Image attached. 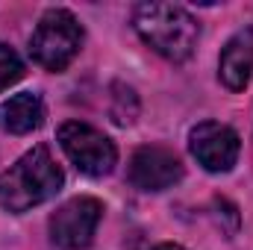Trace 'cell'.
I'll use <instances>...</instances> for the list:
<instances>
[{
	"label": "cell",
	"mask_w": 253,
	"mask_h": 250,
	"mask_svg": "<svg viewBox=\"0 0 253 250\" xmlns=\"http://www.w3.org/2000/svg\"><path fill=\"white\" fill-rule=\"evenodd\" d=\"M83 27L68 9H47L30 36V56L44 71H65L83 47Z\"/></svg>",
	"instance_id": "3"
},
{
	"label": "cell",
	"mask_w": 253,
	"mask_h": 250,
	"mask_svg": "<svg viewBox=\"0 0 253 250\" xmlns=\"http://www.w3.org/2000/svg\"><path fill=\"white\" fill-rule=\"evenodd\" d=\"M153 250H186V248H183V245H171V242H168V245H159V248H153Z\"/></svg>",
	"instance_id": "12"
},
{
	"label": "cell",
	"mask_w": 253,
	"mask_h": 250,
	"mask_svg": "<svg viewBox=\"0 0 253 250\" xmlns=\"http://www.w3.org/2000/svg\"><path fill=\"white\" fill-rule=\"evenodd\" d=\"M65 186V174L44 144L27 150L15 165L0 174V206L12 215L30 212L44 200L56 197Z\"/></svg>",
	"instance_id": "1"
},
{
	"label": "cell",
	"mask_w": 253,
	"mask_h": 250,
	"mask_svg": "<svg viewBox=\"0 0 253 250\" xmlns=\"http://www.w3.org/2000/svg\"><path fill=\"white\" fill-rule=\"evenodd\" d=\"M218 77L230 91H245L253 77V30L236 33L218 59Z\"/></svg>",
	"instance_id": "8"
},
{
	"label": "cell",
	"mask_w": 253,
	"mask_h": 250,
	"mask_svg": "<svg viewBox=\"0 0 253 250\" xmlns=\"http://www.w3.org/2000/svg\"><path fill=\"white\" fill-rule=\"evenodd\" d=\"M56 138L62 144L65 156L77 165V171H83L88 177L112 174V168L118 162V147L100 129H94L91 124H83V121H65Z\"/></svg>",
	"instance_id": "4"
},
{
	"label": "cell",
	"mask_w": 253,
	"mask_h": 250,
	"mask_svg": "<svg viewBox=\"0 0 253 250\" xmlns=\"http://www.w3.org/2000/svg\"><path fill=\"white\" fill-rule=\"evenodd\" d=\"M103 203L97 197H74L50 215V242L59 250H85L97 233Z\"/></svg>",
	"instance_id": "5"
},
{
	"label": "cell",
	"mask_w": 253,
	"mask_h": 250,
	"mask_svg": "<svg viewBox=\"0 0 253 250\" xmlns=\"http://www.w3.org/2000/svg\"><path fill=\"white\" fill-rule=\"evenodd\" d=\"M189 150L209 174H227L239 162L242 138L233 126L218 121H200L189 132Z\"/></svg>",
	"instance_id": "6"
},
{
	"label": "cell",
	"mask_w": 253,
	"mask_h": 250,
	"mask_svg": "<svg viewBox=\"0 0 253 250\" xmlns=\"http://www.w3.org/2000/svg\"><path fill=\"white\" fill-rule=\"evenodd\" d=\"M132 27L141 42L168 62H186L200 36V27L189 9L177 3H138L132 12Z\"/></svg>",
	"instance_id": "2"
},
{
	"label": "cell",
	"mask_w": 253,
	"mask_h": 250,
	"mask_svg": "<svg viewBox=\"0 0 253 250\" xmlns=\"http://www.w3.org/2000/svg\"><path fill=\"white\" fill-rule=\"evenodd\" d=\"M44 121V103L36 91H21L0 103V126L12 135H27Z\"/></svg>",
	"instance_id": "9"
},
{
	"label": "cell",
	"mask_w": 253,
	"mask_h": 250,
	"mask_svg": "<svg viewBox=\"0 0 253 250\" xmlns=\"http://www.w3.org/2000/svg\"><path fill=\"white\" fill-rule=\"evenodd\" d=\"M21 77H24V62H21V56H18L9 44H0V91H6L9 85H15Z\"/></svg>",
	"instance_id": "11"
},
{
	"label": "cell",
	"mask_w": 253,
	"mask_h": 250,
	"mask_svg": "<svg viewBox=\"0 0 253 250\" xmlns=\"http://www.w3.org/2000/svg\"><path fill=\"white\" fill-rule=\"evenodd\" d=\"M183 180V162L162 144H144L129 159V183L141 191H165Z\"/></svg>",
	"instance_id": "7"
},
{
	"label": "cell",
	"mask_w": 253,
	"mask_h": 250,
	"mask_svg": "<svg viewBox=\"0 0 253 250\" xmlns=\"http://www.w3.org/2000/svg\"><path fill=\"white\" fill-rule=\"evenodd\" d=\"M112 121L121 126H129L138 118V97L124 83H112V106H109Z\"/></svg>",
	"instance_id": "10"
}]
</instances>
